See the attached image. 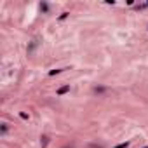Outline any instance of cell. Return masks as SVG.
I'll return each mask as SVG.
<instances>
[{"instance_id":"1","label":"cell","mask_w":148,"mask_h":148,"mask_svg":"<svg viewBox=\"0 0 148 148\" xmlns=\"http://www.w3.org/2000/svg\"><path fill=\"white\" fill-rule=\"evenodd\" d=\"M66 91H70V87H61L59 91H58V94H59V96H61V94H65Z\"/></svg>"},{"instance_id":"3","label":"cell","mask_w":148,"mask_h":148,"mask_svg":"<svg viewBox=\"0 0 148 148\" xmlns=\"http://www.w3.org/2000/svg\"><path fill=\"white\" fill-rule=\"evenodd\" d=\"M5 132H7V124H4L2 125V134H5Z\"/></svg>"},{"instance_id":"4","label":"cell","mask_w":148,"mask_h":148,"mask_svg":"<svg viewBox=\"0 0 148 148\" xmlns=\"http://www.w3.org/2000/svg\"><path fill=\"white\" fill-rule=\"evenodd\" d=\"M146 148H148V146H146Z\"/></svg>"},{"instance_id":"2","label":"cell","mask_w":148,"mask_h":148,"mask_svg":"<svg viewBox=\"0 0 148 148\" xmlns=\"http://www.w3.org/2000/svg\"><path fill=\"white\" fill-rule=\"evenodd\" d=\"M127 145H129V143H120V145H117L115 148H127Z\"/></svg>"}]
</instances>
